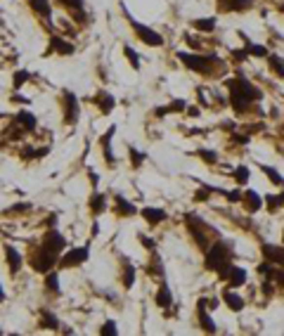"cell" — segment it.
Listing matches in <instances>:
<instances>
[{
	"instance_id": "6da1fadb",
	"label": "cell",
	"mask_w": 284,
	"mask_h": 336,
	"mask_svg": "<svg viewBox=\"0 0 284 336\" xmlns=\"http://www.w3.org/2000/svg\"><path fill=\"white\" fill-rule=\"evenodd\" d=\"M228 88H230V105L237 114H247V111H251V105L253 102H261L263 100L261 88H256L244 76L230 78L228 81Z\"/></svg>"
},
{
	"instance_id": "7a4b0ae2",
	"label": "cell",
	"mask_w": 284,
	"mask_h": 336,
	"mask_svg": "<svg viewBox=\"0 0 284 336\" xmlns=\"http://www.w3.org/2000/svg\"><path fill=\"white\" fill-rule=\"evenodd\" d=\"M178 59L187 67V69L196 71V73H201V76H211L215 67H220V57H215V54H195V53H178Z\"/></svg>"
},
{
	"instance_id": "3957f363",
	"label": "cell",
	"mask_w": 284,
	"mask_h": 336,
	"mask_svg": "<svg viewBox=\"0 0 284 336\" xmlns=\"http://www.w3.org/2000/svg\"><path fill=\"white\" fill-rule=\"evenodd\" d=\"M232 244L230 242H215L213 247H209L206 248V267L209 270H223V267H228V265H232Z\"/></svg>"
},
{
	"instance_id": "277c9868",
	"label": "cell",
	"mask_w": 284,
	"mask_h": 336,
	"mask_svg": "<svg viewBox=\"0 0 284 336\" xmlns=\"http://www.w3.org/2000/svg\"><path fill=\"white\" fill-rule=\"evenodd\" d=\"M57 263H59V253H54V251H50V248H45V247L40 248L34 258H31V265H34V270H36V272H43V275H48V272H50Z\"/></svg>"
},
{
	"instance_id": "5b68a950",
	"label": "cell",
	"mask_w": 284,
	"mask_h": 336,
	"mask_svg": "<svg viewBox=\"0 0 284 336\" xmlns=\"http://www.w3.org/2000/svg\"><path fill=\"white\" fill-rule=\"evenodd\" d=\"M90 258V248L88 247H76L69 248L64 256H59V267H76L83 265L86 261Z\"/></svg>"
},
{
	"instance_id": "8992f818",
	"label": "cell",
	"mask_w": 284,
	"mask_h": 336,
	"mask_svg": "<svg viewBox=\"0 0 284 336\" xmlns=\"http://www.w3.org/2000/svg\"><path fill=\"white\" fill-rule=\"evenodd\" d=\"M64 124L73 125L81 116V106H78V97L71 92V90H64Z\"/></svg>"
},
{
	"instance_id": "52a82bcc",
	"label": "cell",
	"mask_w": 284,
	"mask_h": 336,
	"mask_svg": "<svg viewBox=\"0 0 284 336\" xmlns=\"http://www.w3.org/2000/svg\"><path fill=\"white\" fill-rule=\"evenodd\" d=\"M133 29H135V34H138V38H140L142 43H147V45H152V48H159V45H163V38H161V34L152 31L149 26H142L140 21H133Z\"/></svg>"
},
{
	"instance_id": "ba28073f",
	"label": "cell",
	"mask_w": 284,
	"mask_h": 336,
	"mask_svg": "<svg viewBox=\"0 0 284 336\" xmlns=\"http://www.w3.org/2000/svg\"><path fill=\"white\" fill-rule=\"evenodd\" d=\"M43 247L54 251V253H62V251L67 248V239H64V234L59 230L50 228V230L45 232V237H43Z\"/></svg>"
},
{
	"instance_id": "9c48e42d",
	"label": "cell",
	"mask_w": 284,
	"mask_h": 336,
	"mask_svg": "<svg viewBox=\"0 0 284 336\" xmlns=\"http://www.w3.org/2000/svg\"><path fill=\"white\" fill-rule=\"evenodd\" d=\"M196 315H199V324H201L204 332H209V334H215V332H218L213 318L209 315V301H206V299H201V301L196 303Z\"/></svg>"
},
{
	"instance_id": "30bf717a",
	"label": "cell",
	"mask_w": 284,
	"mask_h": 336,
	"mask_svg": "<svg viewBox=\"0 0 284 336\" xmlns=\"http://www.w3.org/2000/svg\"><path fill=\"white\" fill-rule=\"evenodd\" d=\"M114 133H116V125H109V130L100 138V147H102V154H105V159L109 166L116 163V157H114V152H111V138H114Z\"/></svg>"
},
{
	"instance_id": "8fae6325",
	"label": "cell",
	"mask_w": 284,
	"mask_h": 336,
	"mask_svg": "<svg viewBox=\"0 0 284 336\" xmlns=\"http://www.w3.org/2000/svg\"><path fill=\"white\" fill-rule=\"evenodd\" d=\"M263 251V258L275 263V265H284V247H275V244H263L261 247Z\"/></svg>"
},
{
	"instance_id": "7c38bea8",
	"label": "cell",
	"mask_w": 284,
	"mask_h": 336,
	"mask_svg": "<svg viewBox=\"0 0 284 336\" xmlns=\"http://www.w3.org/2000/svg\"><path fill=\"white\" fill-rule=\"evenodd\" d=\"M15 124H17L19 128H24L26 133H31V130H36L38 121H36V116L29 111V109H21V111H17V116H15Z\"/></svg>"
},
{
	"instance_id": "4fadbf2b",
	"label": "cell",
	"mask_w": 284,
	"mask_h": 336,
	"mask_svg": "<svg viewBox=\"0 0 284 336\" xmlns=\"http://www.w3.org/2000/svg\"><path fill=\"white\" fill-rule=\"evenodd\" d=\"M223 301L228 303V308L234 310V313H239V310H244V299L234 291V289H225L223 291Z\"/></svg>"
},
{
	"instance_id": "5bb4252c",
	"label": "cell",
	"mask_w": 284,
	"mask_h": 336,
	"mask_svg": "<svg viewBox=\"0 0 284 336\" xmlns=\"http://www.w3.org/2000/svg\"><path fill=\"white\" fill-rule=\"evenodd\" d=\"M48 53H57V54H71L73 53V45H71L69 40H64V38H50V48H48Z\"/></svg>"
},
{
	"instance_id": "9a60e30c",
	"label": "cell",
	"mask_w": 284,
	"mask_h": 336,
	"mask_svg": "<svg viewBox=\"0 0 284 336\" xmlns=\"http://www.w3.org/2000/svg\"><path fill=\"white\" fill-rule=\"evenodd\" d=\"M5 261H7V265H10V272L15 275V272H19V267H21V253H19L15 247H5Z\"/></svg>"
},
{
	"instance_id": "2e32d148",
	"label": "cell",
	"mask_w": 284,
	"mask_h": 336,
	"mask_svg": "<svg viewBox=\"0 0 284 336\" xmlns=\"http://www.w3.org/2000/svg\"><path fill=\"white\" fill-rule=\"evenodd\" d=\"M142 215H144V220L154 228V225H159L161 220H166V211H161V209H154V206H144L142 209Z\"/></svg>"
},
{
	"instance_id": "e0dca14e",
	"label": "cell",
	"mask_w": 284,
	"mask_h": 336,
	"mask_svg": "<svg viewBox=\"0 0 284 336\" xmlns=\"http://www.w3.org/2000/svg\"><path fill=\"white\" fill-rule=\"evenodd\" d=\"M29 7L34 10L38 17L50 19V15H53V5H50V0H29Z\"/></svg>"
},
{
	"instance_id": "ac0fdd59",
	"label": "cell",
	"mask_w": 284,
	"mask_h": 336,
	"mask_svg": "<svg viewBox=\"0 0 284 336\" xmlns=\"http://www.w3.org/2000/svg\"><path fill=\"white\" fill-rule=\"evenodd\" d=\"M244 204H247V211L256 213V211H261V206H263V196L258 195V192H253V190H247L244 192Z\"/></svg>"
},
{
	"instance_id": "d6986e66",
	"label": "cell",
	"mask_w": 284,
	"mask_h": 336,
	"mask_svg": "<svg viewBox=\"0 0 284 336\" xmlns=\"http://www.w3.org/2000/svg\"><path fill=\"white\" fill-rule=\"evenodd\" d=\"M218 2H220V10H225V12H242V10L251 7L248 0H218Z\"/></svg>"
},
{
	"instance_id": "ffe728a7",
	"label": "cell",
	"mask_w": 284,
	"mask_h": 336,
	"mask_svg": "<svg viewBox=\"0 0 284 336\" xmlns=\"http://www.w3.org/2000/svg\"><path fill=\"white\" fill-rule=\"evenodd\" d=\"M244 282H247V270H244V267L232 265L230 277H228V286H232V289H237V286H242Z\"/></svg>"
},
{
	"instance_id": "44dd1931",
	"label": "cell",
	"mask_w": 284,
	"mask_h": 336,
	"mask_svg": "<svg viewBox=\"0 0 284 336\" xmlns=\"http://www.w3.org/2000/svg\"><path fill=\"white\" fill-rule=\"evenodd\" d=\"M187 109V105H185V100H173L171 105H166V106H159L154 114L157 116H166V114H180V111H185Z\"/></svg>"
},
{
	"instance_id": "7402d4cb",
	"label": "cell",
	"mask_w": 284,
	"mask_h": 336,
	"mask_svg": "<svg viewBox=\"0 0 284 336\" xmlns=\"http://www.w3.org/2000/svg\"><path fill=\"white\" fill-rule=\"evenodd\" d=\"M157 305L159 308H171L173 305V294H171V289L166 284H161L159 291H157Z\"/></svg>"
},
{
	"instance_id": "603a6c76",
	"label": "cell",
	"mask_w": 284,
	"mask_h": 336,
	"mask_svg": "<svg viewBox=\"0 0 284 336\" xmlns=\"http://www.w3.org/2000/svg\"><path fill=\"white\" fill-rule=\"evenodd\" d=\"M105 209H106V196L102 192H95L90 196V211L95 215H100V213H105Z\"/></svg>"
},
{
	"instance_id": "cb8c5ba5",
	"label": "cell",
	"mask_w": 284,
	"mask_h": 336,
	"mask_svg": "<svg viewBox=\"0 0 284 336\" xmlns=\"http://www.w3.org/2000/svg\"><path fill=\"white\" fill-rule=\"evenodd\" d=\"M95 102H97V106H100V111L102 114H109L111 109H114V97L109 95V92H97V97H95Z\"/></svg>"
},
{
	"instance_id": "d4e9b609",
	"label": "cell",
	"mask_w": 284,
	"mask_h": 336,
	"mask_svg": "<svg viewBox=\"0 0 284 336\" xmlns=\"http://www.w3.org/2000/svg\"><path fill=\"white\" fill-rule=\"evenodd\" d=\"M116 213H121V215H135L138 209H135L128 199H124L121 195H116Z\"/></svg>"
},
{
	"instance_id": "484cf974",
	"label": "cell",
	"mask_w": 284,
	"mask_h": 336,
	"mask_svg": "<svg viewBox=\"0 0 284 336\" xmlns=\"http://www.w3.org/2000/svg\"><path fill=\"white\" fill-rule=\"evenodd\" d=\"M192 26H195L196 31H204V34H213V31H215V19H213V17L195 19V21H192Z\"/></svg>"
},
{
	"instance_id": "4316f807",
	"label": "cell",
	"mask_w": 284,
	"mask_h": 336,
	"mask_svg": "<svg viewBox=\"0 0 284 336\" xmlns=\"http://www.w3.org/2000/svg\"><path fill=\"white\" fill-rule=\"evenodd\" d=\"M244 48L248 50V54H251V57H267V54H270L266 45H256V43H251L248 38H244Z\"/></svg>"
},
{
	"instance_id": "83f0119b",
	"label": "cell",
	"mask_w": 284,
	"mask_h": 336,
	"mask_svg": "<svg viewBox=\"0 0 284 336\" xmlns=\"http://www.w3.org/2000/svg\"><path fill=\"white\" fill-rule=\"evenodd\" d=\"M266 204H267V211H270V213L280 211V209L284 206V195H267L266 196Z\"/></svg>"
},
{
	"instance_id": "f1b7e54d",
	"label": "cell",
	"mask_w": 284,
	"mask_h": 336,
	"mask_svg": "<svg viewBox=\"0 0 284 336\" xmlns=\"http://www.w3.org/2000/svg\"><path fill=\"white\" fill-rule=\"evenodd\" d=\"M267 64H270V69L275 71L280 78H284V59L282 57H277V54H267Z\"/></svg>"
},
{
	"instance_id": "f546056e",
	"label": "cell",
	"mask_w": 284,
	"mask_h": 336,
	"mask_svg": "<svg viewBox=\"0 0 284 336\" xmlns=\"http://www.w3.org/2000/svg\"><path fill=\"white\" fill-rule=\"evenodd\" d=\"M40 324L48 327V329H59V319L54 318L50 310H43V313H40Z\"/></svg>"
},
{
	"instance_id": "4dcf8cb0",
	"label": "cell",
	"mask_w": 284,
	"mask_h": 336,
	"mask_svg": "<svg viewBox=\"0 0 284 336\" xmlns=\"http://www.w3.org/2000/svg\"><path fill=\"white\" fill-rule=\"evenodd\" d=\"M261 171L267 176L270 182H275V185H280V187L284 185V177L280 176V171H277V168H272V166H261Z\"/></svg>"
},
{
	"instance_id": "1f68e13d",
	"label": "cell",
	"mask_w": 284,
	"mask_h": 336,
	"mask_svg": "<svg viewBox=\"0 0 284 336\" xmlns=\"http://www.w3.org/2000/svg\"><path fill=\"white\" fill-rule=\"evenodd\" d=\"M45 289H50L53 294H59V275L50 270L48 275H45Z\"/></svg>"
},
{
	"instance_id": "d6a6232c",
	"label": "cell",
	"mask_w": 284,
	"mask_h": 336,
	"mask_svg": "<svg viewBox=\"0 0 284 336\" xmlns=\"http://www.w3.org/2000/svg\"><path fill=\"white\" fill-rule=\"evenodd\" d=\"M128 154H130V166H133V168H140L142 163H144V159H147V154L140 152V149H135V147H130Z\"/></svg>"
},
{
	"instance_id": "836d02e7",
	"label": "cell",
	"mask_w": 284,
	"mask_h": 336,
	"mask_svg": "<svg viewBox=\"0 0 284 336\" xmlns=\"http://www.w3.org/2000/svg\"><path fill=\"white\" fill-rule=\"evenodd\" d=\"M124 54L128 57V62H130V67H133V69H135V71L140 69V57H138V53H135L130 45H124Z\"/></svg>"
},
{
	"instance_id": "e575fe53",
	"label": "cell",
	"mask_w": 284,
	"mask_h": 336,
	"mask_svg": "<svg viewBox=\"0 0 284 336\" xmlns=\"http://www.w3.org/2000/svg\"><path fill=\"white\" fill-rule=\"evenodd\" d=\"M121 280H124V289H130V286L135 284V267L125 265L124 267V277H121Z\"/></svg>"
},
{
	"instance_id": "d590c367",
	"label": "cell",
	"mask_w": 284,
	"mask_h": 336,
	"mask_svg": "<svg viewBox=\"0 0 284 336\" xmlns=\"http://www.w3.org/2000/svg\"><path fill=\"white\" fill-rule=\"evenodd\" d=\"M100 334H102V336H116V334H119V329H116V322H114V319H106L105 324L100 327Z\"/></svg>"
},
{
	"instance_id": "8d00e7d4",
	"label": "cell",
	"mask_w": 284,
	"mask_h": 336,
	"mask_svg": "<svg viewBox=\"0 0 284 336\" xmlns=\"http://www.w3.org/2000/svg\"><path fill=\"white\" fill-rule=\"evenodd\" d=\"M248 177H251V173H248L247 166H237V171H234V180H237L239 185H247Z\"/></svg>"
},
{
	"instance_id": "74e56055",
	"label": "cell",
	"mask_w": 284,
	"mask_h": 336,
	"mask_svg": "<svg viewBox=\"0 0 284 336\" xmlns=\"http://www.w3.org/2000/svg\"><path fill=\"white\" fill-rule=\"evenodd\" d=\"M223 195H225V199L232 201V204H239V201L244 199V192H239V190H223Z\"/></svg>"
},
{
	"instance_id": "f35d334b",
	"label": "cell",
	"mask_w": 284,
	"mask_h": 336,
	"mask_svg": "<svg viewBox=\"0 0 284 336\" xmlns=\"http://www.w3.org/2000/svg\"><path fill=\"white\" fill-rule=\"evenodd\" d=\"M29 78H31V76H29V71H17V73H15V81H12L15 90L21 88V86H24V83H26Z\"/></svg>"
},
{
	"instance_id": "ab89813d",
	"label": "cell",
	"mask_w": 284,
	"mask_h": 336,
	"mask_svg": "<svg viewBox=\"0 0 284 336\" xmlns=\"http://www.w3.org/2000/svg\"><path fill=\"white\" fill-rule=\"evenodd\" d=\"M24 211H31V204L29 201H21V204H15V206H10L5 213H12V215H17V213H24Z\"/></svg>"
},
{
	"instance_id": "60d3db41",
	"label": "cell",
	"mask_w": 284,
	"mask_h": 336,
	"mask_svg": "<svg viewBox=\"0 0 284 336\" xmlns=\"http://www.w3.org/2000/svg\"><path fill=\"white\" fill-rule=\"evenodd\" d=\"M196 154L206 161V163H218V154H215V152H209V149H199Z\"/></svg>"
},
{
	"instance_id": "b9f144b4",
	"label": "cell",
	"mask_w": 284,
	"mask_h": 336,
	"mask_svg": "<svg viewBox=\"0 0 284 336\" xmlns=\"http://www.w3.org/2000/svg\"><path fill=\"white\" fill-rule=\"evenodd\" d=\"M64 7H69L73 12H83V0H62Z\"/></svg>"
},
{
	"instance_id": "7bdbcfd3",
	"label": "cell",
	"mask_w": 284,
	"mask_h": 336,
	"mask_svg": "<svg viewBox=\"0 0 284 336\" xmlns=\"http://www.w3.org/2000/svg\"><path fill=\"white\" fill-rule=\"evenodd\" d=\"M215 192V190H209V187H201V190H196L195 195V201H204V199H209V195Z\"/></svg>"
},
{
	"instance_id": "ee69618b",
	"label": "cell",
	"mask_w": 284,
	"mask_h": 336,
	"mask_svg": "<svg viewBox=\"0 0 284 336\" xmlns=\"http://www.w3.org/2000/svg\"><path fill=\"white\" fill-rule=\"evenodd\" d=\"M138 239H140V244H142V247H147L149 251H157V244H154V239H149V237H144V234H140Z\"/></svg>"
},
{
	"instance_id": "f6af8a7d",
	"label": "cell",
	"mask_w": 284,
	"mask_h": 336,
	"mask_svg": "<svg viewBox=\"0 0 284 336\" xmlns=\"http://www.w3.org/2000/svg\"><path fill=\"white\" fill-rule=\"evenodd\" d=\"M270 277H272L275 282L280 284V286H284V270H275V267H272V272H270Z\"/></svg>"
},
{
	"instance_id": "bcb514c9",
	"label": "cell",
	"mask_w": 284,
	"mask_h": 336,
	"mask_svg": "<svg viewBox=\"0 0 284 336\" xmlns=\"http://www.w3.org/2000/svg\"><path fill=\"white\" fill-rule=\"evenodd\" d=\"M232 57H234L237 62H244V59L248 57V50H247V48H244V50H234V53H232Z\"/></svg>"
},
{
	"instance_id": "7dc6e473",
	"label": "cell",
	"mask_w": 284,
	"mask_h": 336,
	"mask_svg": "<svg viewBox=\"0 0 284 336\" xmlns=\"http://www.w3.org/2000/svg\"><path fill=\"white\" fill-rule=\"evenodd\" d=\"M88 173H90V182H92V185H97V180H100L97 173H95V171H88Z\"/></svg>"
},
{
	"instance_id": "c3c4849f",
	"label": "cell",
	"mask_w": 284,
	"mask_h": 336,
	"mask_svg": "<svg viewBox=\"0 0 284 336\" xmlns=\"http://www.w3.org/2000/svg\"><path fill=\"white\" fill-rule=\"evenodd\" d=\"M5 301V291H2V286H0V303Z\"/></svg>"
}]
</instances>
